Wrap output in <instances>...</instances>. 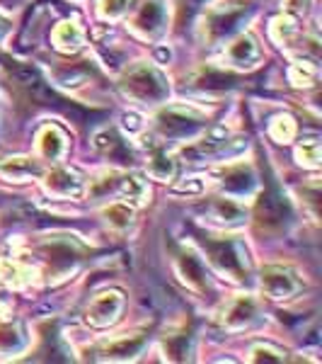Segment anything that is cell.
<instances>
[{
    "mask_svg": "<svg viewBox=\"0 0 322 364\" xmlns=\"http://www.w3.org/2000/svg\"><path fill=\"white\" fill-rule=\"evenodd\" d=\"M5 83H8L10 92L17 102H25L29 107H54V109H66L70 114L73 107L63 105L66 100H61L46 85V80L37 73V68L25 66L17 61H5Z\"/></svg>",
    "mask_w": 322,
    "mask_h": 364,
    "instance_id": "cell-1",
    "label": "cell"
},
{
    "mask_svg": "<svg viewBox=\"0 0 322 364\" xmlns=\"http://www.w3.org/2000/svg\"><path fill=\"white\" fill-rule=\"evenodd\" d=\"M294 219V211H291L289 199L284 197V192L279 190L274 182H269L267 190L262 192V197L257 199L255 207V224L262 233H281L286 231V226Z\"/></svg>",
    "mask_w": 322,
    "mask_h": 364,
    "instance_id": "cell-2",
    "label": "cell"
},
{
    "mask_svg": "<svg viewBox=\"0 0 322 364\" xmlns=\"http://www.w3.org/2000/svg\"><path fill=\"white\" fill-rule=\"evenodd\" d=\"M121 90L126 95L140 100V102H160L167 97L170 87L165 75L148 63H138V66L128 68L126 75L121 78Z\"/></svg>",
    "mask_w": 322,
    "mask_h": 364,
    "instance_id": "cell-3",
    "label": "cell"
},
{
    "mask_svg": "<svg viewBox=\"0 0 322 364\" xmlns=\"http://www.w3.org/2000/svg\"><path fill=\"white\" fill-rule=\"evenodd\" d=\"M201 245L206 248L211 262L221 269L228 277H233L235 282L248 279L250 274V265H248V252H245L243 245L238 240L231 238H201Z\"/></svg>",
    "mask_w": 322,
    "mask_h": 364,
    "instance_id": "cell-4",
    "label": "cell"
},
{
    "mask_svg": "<svg viewBox=\"0 0 322 364\" xmlns=\"http://www.w3.org/2000/svg\"><path fill=\"white\" fill-rule=\"evenodd\" d=\"M39 248H42V255L46 257L49 269L56 277H61V274H66V272H73V269L80 265V260L85 257V248L70 236H54V238L44 240Z\"/></svg>",
    "mask_w": 322,
    "mask_h": 364,
    "instance_id": "cell-5",
    "label": "cell"
},
{
    "mask_svg": "<svg viewBox=\"0 0 322 364\" xmlns=\"http://www.w3.org/2000/svg\"><path fill=\"white\" fill-rule=\"evenodd\" d=\"M252 13V5L250 3H228L223 8L211 10L206 20V37L211 44H218L228 39L231 34L238 32V27L243 25V20Z\"/></svg>",
    "mask_w": 322,
    "mask_h": 364,
    "instance_id": "cell-6",
    "label": "cell"
},
{
    "mask_svg": "<svg viewBox=\"0 0 322 364\" xmlns=\"http://www.w3.org/2000/svg\"><path fill=\"white\" fill-rule=\"evenodd\" d=\"M157 132L165 139H187L194 136L196 132H201L206 127V119L201 114L191 112L184 107H167L157 114Z\"/></svg>",
    "mask_w": 322,
    "mask_h": 364,
    "instance_id": "cell-7",
    "label": "cell"
},
{
    "mask_svg": "<svg viewBox=\"0 0 322 364\" xmlns=\"http://www.w3.org/2000/svg\"><path fill=\"white\" fill-rule=\"evenodd\" d=\"M262 289L272 299H291L303 289V279L291 267L272 265L262 272Z\"/></svg>",
    "mask_w": 322,
    "mask_h": 364,
    "instance_id": "cell-8",
    "label": "cell"
},
{
    "mask_svg": "<svg viewBox=\"0 0 322 364\" xmlns=\"http://www.w3.org/2000/svg\"><path fill=\"white\" fill-rule=\"evenodd\" d=\"M245 146V141L240 139H231V136H211L204 141H196V144L187 146L182 154L187 158H194V161H209V158H218V156H231L238 154Z\"/></svg>",
    "mask_w": 322,
    "mask_h": 364,
    "instance_id": "cell-9",
    "label": "cell"
},
{
    "mask_svg": "<svg viewBox=\"0 0 322 364\" xmlns=\"http://www.w3.org/2000/svg\"><path fill=\"white\" fill-rule=\"evenodd\" d=\"M121 309H124V296H121V291H104V294H99L95 301L90 304V309H87V323H92V326H97V328L109 326V323H114L119 318Z\"/></svg>",
    "mask_w": 322,
    "mask_h": 364,
    "instance_id": "cell-10",
    "label": "cell"
},
{
    "mask_svg": "<svg viewBox=\"0 0 322 364\" xmlns=\"http://www.w3.org/2000/svg\"><path fill=\"white\" fill-rule=\"evenodd\" d=\"M165 27V8H162L160 0H145L140 5L136 20H133V29L143 37H155Z\"/></svg>",
    "mask_w": 322,
    "mask_h": 364,
    "instance_id": "cell-11",
    "label": "cell"
},
{
    "mask_svg": "<svg viewBox=\"0 0 322 364\" xmlns=\"http://www.w3.org/2000/svg\"><path fill=\"white\" fill-rule=\"evenodd\" d=\"M46 190L58 197H80L83 195V180L75 170L56 168L46 175Z\"/></svg>",
    "mask_w": 322,
    "mask_h": 364,
    "instance_id": "cell-12",
    "label": "cell"
},
{
    "mask_svg": "<svg viewBox=\"0 0 322 364\" xmlns=\"http://www.w3.org/2000/svg\"><path fill=\"white\" fill-rule=\"evenodd\" d=\"M145 343H148V338L143 333H136V336H126L102 345L99 355H104V360H131V357H136L145 348Z\"/></svg>",
    "mask_w": 322,
    "mask_h": 364,
    "instance_id": "cell-13",
    "label": "cell"
},
{
    "mask_svg": "<svg viewBox=\"0 0 322 364\" xmlns=\"http://www.w3.org/2000/svg\"><path fill=\"white\" fill-rule=\"evenodd\" d=\"M260 58H262V51L250 34H243V37H238L235 42L228 46V61H231L233 66L252 68V66H257Z\"/></svg>",
    "mask_w": 322,
    "mask_h": 364,
    "instance_id": "cell-14",
    "label": "cell"
},
{
    "mask_svg": "<svg viewBox=\"0 0 322 364\" xmlns=\"http://www.w3.org/2000/svg\"><path fill=\"white\" fill-rule=\"evenodd\" d=\"M255 182L257 180L252 168L245 166H233L221 173V185H223V190L233 192V195H250L255 190Z\"/></svg>",
    "mask_w": 322,
    "mask_h": 364,
    "instance_id": "cell-15",
    "label": "cell"
},
{
    "mask_svg": "<svg viewBox=\"0 0 322 364\" xmlns=\"http://www.w3.org/2000/svg\"><path fill=\"white\" fill-rule=\"evenodd\" d=\"M177 269H179V274H182V279L191 287V289L209 291L206 272H204V265L199 262V257H194L191 252H179V255H177Z\"/></svg>",
    "mask_w": 322,
    "mask_h": 364,
    "instance_id": "cell-16",
    "label": "cell"
},
{
    "mask_svg": "<svg viewBox=\"0 0 322 364\" xmlns=\"http://www.w3.org/2000/svg\"><path fill=\"white\" fill-rule=\"evenodd\" d=\"M95 141H97V149L102 151V154L107 156L109 161H116V163H131L133 161V156H131V151H128V146L124 144V139H121L119 134L114 132V129L97 134Z\"/></svg>",
    "mask_w": 322,
    "mask_h": 364,
    "instance_id": "cell-17",
    "label": "cell"
},
{
    "mask_svg": "<svg viewBox=\"0 0 322 364\" xmlns=\"http://www.w3.org/2000/svg\"><path fill=\"white\" fill-rule=\"evenodd\" d=\"M255 316H257L255 299L240 296V299H235V301L231 304V306H228L223 323L228 328H243V326H250V323L255 321Z\"/></svg>",
    "mask_w": 322,
    "mask_h": 364,
    "instance_id": "cell-18",
    "label": "cell"
},
{
    "mask_svg": "<svg viewBox=\"0 0 322 364\" xmlns=\"http://www.w3.org/2000/svg\"><path fill=\"white\" fill-rule=\"evenodd\" d=\"M0 175L15 182H27L29 178L42 175V168H39V163L29 161V158H10V161L0 163Z\"/></svg>",
    "mask_w": 322,
    "mask_h": 364,
    "instance_id": "cell-19",
    "label": "cell"
},
{
    "mask_svg": "<svg viewBox=\"0 0 322 364\" xmlns=\"http://www.w3.org/2000/svg\"><path fill=\"white\" fill-rule=\"evenodd\" d=\"M39 154L49 161H58L63 154H66V136L58 127H46L39 136Z\"/></svg>",
    "mask_w": 322,
    "mask_h": 364,
    "instance_id": "cell-20",
    "label": "cell"
},
{
    "mask_svg": "<svg viewBox=\"0 0 322 364\" xmlns=\"http://www.w3.org/2000/svg\"><path fill=\"white\" fill-rule=\"evenodd\" d=\"M25 345H27V336L20 323H0V352L15 355V352L25 350Z\"/></svg>",
    "mask_w": 322,
    "mask_h": 364,
    "instance_id": "cell-21",
    "label": "cell"
},
{
    "mask_svg": "<svg viewBox=\"0 0 322 364\" xmlns=\"http://www.w3.org/2000/svg\"><path fill=\"white\" fill-rule=\"evenodd\" d=\"M54 44L61 51H78L83 46V29L75 22H61L54 29Z\"/></svg>",
    "mask_w": 322,
    "mask_h": 364,
    "instance_id": "cell-22",
    "label": "cell"
},
{
    "mask_svg": "<svg viewBox=\"0 0 322 364\" xmlns=\"http://www.w3.org/2000/svg\"><path fill=\"white\" fill-rule=\"evenodd\" d=\"M148 170L150 175L157 180H170L174 175V163L165 151L157 149V146H150V158H148Z\"/></svg>",
    "mask_w": 322,
    "mask_h": 364,
    "instance_id": "cell-23",
    "label": "cell"
},
{
    "mask_svg": "<svg viewBox=\"0 0 322 364\" xmlns=\"http://www.w3.org/2000/svg\"><path fill=\"white\" fill-rule=\"evenodd\" d=\"M235 78L228 73H221V70H213V68H206L194 78V85L196 87H206V90H226V87H233Z\"/></svg>",
    "mask_w": 322,
    "mask_h": 364,
    "instance_id": "cell-24",
    "label": "cell"
},
{
    "mask_svg": "<svg viewBox=\"0 0 322 364\" xmlns=\"http://www.w3.org/2000/svg\"><path fill=\"white\" fill-rule=\"evenodd\" d=\"M211 214H213L216 221H223V224H238V221L245 219L243 209L235 202H231V199H216L211 204Z\"/></svg>",
    "mask_w": 322,
    "mask_h": 364,
    "instance_id": "cell-25",
    "label": "cell"
},
{
    "mask_svg": "<svg viewBox=\"0 0 322 364\" xmlns=\"http://www.w3.org/2000/svg\"><path fill=\"white\" fill-rule=\"evenodd\" d=\"M104 219L112 228H128L133 221V209L128 204H112V207L104 209Z\"/></svg>",
    "mask_w": 322,
    "mask_h": 364,
    "instance_id": "cell-26",
    "label": "cell"
},
{
    "mask_svg": "<svg viewBox=\"0 0 322 364\" xmlns=\"http://www.w3.org/2000/svg\"><path fill=\"white\" fill-rule=\"evenodd\" d=\"M0 277H3V279H15L17 284H20V282L29 279V269L22 267L17 260H10V257H0Z\"/></svg>",
    "mask_w": 322,
    "mask_h": 364,
    "instance_id": "cell-27",
    "label": "cell"
},
{
    "mask_svg": "<svg viewBox=\"0 0 322 364\" xmlns=\"http://www.w3.org/2000/svg\"><path fill=\"white\" fill-rule=\"evenodd\" d=\"M298 158H301V163H306V166L315 168L320 163V144L315 139L303 141L301 149H298Z\"/></svg>",
    "mask_w": 322,
    "mask_h": 364,
    "instance_id": "cell-28",
    "label": "cell"
},
{
    "mask_svg": "<svg viewBox=\"0 0 322 364\" xmlns=\"http://www.w3.org/2000/svg\"><path fill=\"white\" fill-rule=\"evenodd\" d=\"M294 134H296V124L289 119V117H279L277 122L272 124V136L277 139V141H291L294 139Z\"/></svg>",
    "mask_w": 322,
    "mask_h": 364,
    "instance_id": "cell-29",
    "label": "cell"
},
{
    "mask_svg": "<svg viewBox=\"0 0 322 364\" xmlns=\"http://www.w3.org/2000/svg\"><path fill=\"white\" fill-rule=\"evenodd\" d=\"M204 5H206V0H179V27L189 25Z\"/></svg>",
    "mask_w": 322,
    "mask_h": 364,
    "instance_id": "cell-30",
    "label": "cell"
},
{
    "mask_svg": "<svg viewBox=\"0 0 322 364\" xmlns=\"http://www.w3.org/2000/svg\"><path fill=\"white\" fill-rule=\"evenodd\" d=\"M284 352L281 350H274L269 345H260V348L252 350V362H284Z\"/></svg>",
    "mask_w": 322,
    "mask_h": 364,
    "instance_id": "cell-31",
    "label": "cell"
},
{
    "mask_svg": "<svg viewBox=\"0 0 322 364\" xmlns=\"http://www.w3.org/2000/svg\"><path fill=\"white\" fill-rule=\"evenodd\" d=\"M131 0H102V15L104 17H121L128 10Z\"/></svg>",
    "mask_w": 322,
    "mask_h": 364,
    "instance_id": "cell-32",
    "label": "cell"
},
{
    "mask_svg": "<svg viewBox=\"0 0 322 364\" xmlns=\"http://www.w3.org/2000/svg\"><path fill=\"white\" fill-rule=\"evenodd\" d=\"M8 29H10L8 20H3V17H0V39H3L5 34H8Z\"/></svg>",
    "mask_w": 322,
    "mask_h": 364,
    "instance_id": "cell-33",
    "label": "cell"
},
{
    "mask_svg": "<svg viewBox=\"0 0 322 364\" xmlns=\"http://www.w3.org/2000/svg\"><path fill=\"white\" fill-rule=\"evenodd\" d=\"M3 311H8V299L0 294V314H3Z\"/></svg>",
    "mask_w": 322,
    "mask_h": 364,
    "instance_id": "cell-34",
    "label": "cell"
},
{
    "mask_svg": "<svg viewBox=\"0 0 322 364\" xmlns=\"http://www.w3.org/2000/svg\"><path fill=\"white\" fill-rule=\"evenodd\" d=\"M0 3H3V5H10V3H15V0H0Z\"/></svg>",
    "mask_w": 322,
    "mask_h": 364,
    "instance_id": "cell-35",
    "label": "cell"
}]
</instances>
